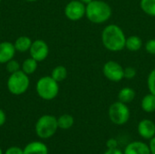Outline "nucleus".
<instances>
[{"label":"nucleus","instance_id":"473e14b6","mask_svg":"<svg viewBox=\"0 0 155 154\" xmlns=\"http://www.w3.org/2000/svg\"><path fill=\"white\" fill-rule=\"evenodd\" d=\"M0 154H3V152H2V150H1V148H0Z\"/></svg>","mask_w":155,"mask_h":154},{"label":"nucleus","instance_id":"f8f14e48","mask_svg":"<svg viewBox=\"0 0 155 154\" xmlns=\"http://www.w3.org/2000/svg\"><path fill=\"white\" fill-rule=\"evenodd\" d=\"M124 154H151V151L146 143L136 141L126 146Z\"/></svg>","mask_w":155,"mask_h":154},{"label":"nucleus","instance_id":"9b49d317","mask_svg":"<svg viewBox=\"0 0 155 154\" xmlns=\"http://www.w3.org/2000/svg\"><path fill=\"white\" fill-rule=\"evenodd\" d=\"M15 52L16 50L13 43L8 41L0 43V64H6L14 59Z\"/></svg>","mask_w":155,"mask_h":154},{"label":"nucleus","instance_id":"9d476101","mask_svg":"<svg viewBox=\"0 0 155 154\" xmlns=\"http://www.w3.org/2000/svg\"><path fill=\"white\" fill-rule=\"evenodd\" d=\"M137 131L141 137L146 140H151L155 136V123L149 119L142 120L138 123Z\"/></svg>","mask_w":155,"mask_h":154},{"label":"nucleus","instance_id":"a878e982","mask_svg":"<svg viewBox=\"0 0 155 154\" xmlns=\"http://www.w3.org/2000/svg\"><path fill=\"white\" fill-rule=\"evenodd\" d=\"M5 154H24V150H22L19 147L13 146V147L8 148Z\"/></svg>","mask_w":155,"mask_h":154},{"label":"nucleus","instance_id":"cd10ccee","mask_svg":"<svg viewBox=\"0 0 155 154\" xmlns=\"http://www.w3.org/2000/svg\"><path fill=\"white\" fill-rule=\"evenodd\" d=\"M5 121H6L5 113V112L2 109H0V126L4 125L5 123Z\"/></svg>","mask_w":155,"mask_h":154},{"label":"nucleus","instance_id":"c756f323","mask_svg":"<svg viewBox=\"0 0 155 154\" xmlns=\"http://www.w3.org/2000/svg\"><path fill=\"white\" fill-rule=\"evenodd\" d=\"M104 154H124L118 148L116 149H108Z\"/></svg>","mask_w":155,"mask_h":154},{"label":"nucleus","instance_id":"2eb2a0df","mask_svg":"<svg viewBox=\"0 0 155 154\" xmlns=\"http://www.w3.org/2000/svg\"><path fill=\"white\" fill-rule=\"evenodd\" d=\"M143 46V41L138 35H130L126 38L125 48L130 52H137Z\"/></svg>","mask_w":155,"mask_h":154},{"label":"nucleus","instance_id":"f257e3e1","mask_svg":"<svg viewBox=\"0 0 155 154\" xmlns=\"http://www.w3.org/2000/svg\"><path fill=\"white\" fill-rule=\"evenodd\" d=\"M103 45L111 52H120L125 48L126 36L123 29L117 25H108L102 32Z\"/></svg>","mask_w":155,"mask_h":154},{"label":"nucleus","instance_id":"b1692460","mask_svg":"<svg viewBox=\"0 0 155 154\" xmlns=\"http://www.w3.org/2000/svg\"><path fill=\"white\" fill-rule=\"evenodd\" d=\"M135 76H136L135 68H134L132 66H128V67L124 68V78L131 80V79H134Z\"/></svg>","mask_w":155,"mask_h":154},{"label":"nucleus","instance_id":"39448f33","mask_svg":"<svg viewBox=\"0 0 155 154\" xmlns=\"http://www.w3.org/2000/svg\"><path fill=\"white\" fill-rule=\"evenodd\" d=\"M58 129L57 119L50 114L41 116L35 123V133L42 139L51 138Z\"/></svg>","mask_w":155,"mask_h":154},{"label":"nucleus","instance_id":"f03ea898","mask_svg":"<svg viewBox=\"0 0 155 154\" xmlns=\"http://www.w3.org/2000/svg\"><path fill=\"white\" fill-rule=\"evenodd\" d=\"M112 15V7L108 3L103 0H93L86 5L85 16L93 24L102 25L107 22Z\"/></svg>","mask_w":155,"mask_h":154},{"label":"nucleus","instance_id":"6ab92c4d","mask_svg":"<svg viewBox=\"0 0 155 154\" xmlns=\"http://www.w3.org/2000/svg\"><path fill=\"white\" fill-rule=\"evenodd\" d=\"M67 74H68L67 69L63 65H58L53 69L52 74H51V77L54 80H55L57 83H61L66 79Z\"/></svg>","mask_w":155,"mask_h":154},{"label":"nucleus","instance_id":"6e6552de","mask_svg":"<svg viewBox=\"0 0 155 154\" xmlns=\"http://www.w3.org/2000/svg\"><path fill=\"white\" fill-rule=\"evenodd\" d=\"M86 5L79 0L70 1L64 7V15L71 21H78L85 15Z\"/></svg>","mask_w":155,"mask_h":154},{"label":"nucleus","instance_id":"dca6fc26","mask_svg":"<svg viewBox=\"0 0 155 154\" xmlns=\"http://www.w3.org/2000/svg\"><path fill=\"white\" fill-rule=\"evenodd\" d=\"M142 109L148 113H152L155 112V95L153 93H148L146 94L141 103Z\"/></svg>","mask_w":155,"mask_h":154},{"label":"nucleus","instance_id":"f3484780","mask_svg":"<svg viewBox=\"0 0 155 154\" xmlns=\"http://www.w3.org/2000/svg\"><path fill=\"white\" fill-rule=\"evenodd\" d=\"M135 98V91L131 87H124L120 90L118 93V99L124 103H130Z\"/></svg>","mask_w":155,"mask_h":154},{"label":"nucleus","instance_id":"5701e85b","mask_svg":"<svg viewBox=\"0 0 155 154\" xmlns=\"http://www.w3.org/2000/svg\"><path fill=\"white\" fill-rule=\"evenodd\" d=\"M147 85L151 93L155 95V68L151 71L147 78Z\"/></svg>","mask_w":155,"mask_h":154},{"label":"nucleus","instance_id":"ddd939ff","mask_svg":"<svg viewBox=\"0 0 155 154\" xmlns=\"http://www.w3.org/2000/svg\"><path fill=\"white\" fill-rule=\"evenodd\" d=\"M24 154H48V148L41 142H32L25 147Z\"/></svg>","mask_w":155,"mask_h":154},{"label":"nucleus","instance_id":"72a5a7b5","mask_svg":"<svg viewBox=\"0 0 155 154\" xmlns=\"http://www.w3.org/2000/svg\"><path fill=\"white\" fill-rule=\"evenodd\" d=\"M0 2H1V0H0Z\"/></svg>","mask_w":155,"mask_h":154},{"label":"nucleus","instance_id":"393cba45","mask_svg":"<svg viewBox=\"0 0 155 154\" xmlns=\"http://www.w3.org/2000/svg\"><path fill=\"white\" fill-rule=\"evenodd\" d=\"M145 50L148 54L155 55V39H150L145 43Z\"/></svg>","mask_w":155,"mask_h":154},{"label":"nucleus","instance_id":"0eeeda50","mask_svg":"<svg viewBox=\"0 0 155 154\" xmlns=\"http://www.w3.org/2000/svg\"><path fill=\"white\" fill-rule=\"evenodd\" d=\"M103 74L109 81L118 83L124 78V68L115 61H108L103 66Z\"/></svg>","mask_w":155,"mask_h":154},{"label":"nucleus","instance_id":"4be33fe9","mask_svg":"<svg viewBox=\"0 0 155 154\" xmlns=\"http://www.w3.org/2000/svg\"><path fill=\"white\" fill-rule=\"evenodd\" d=\"M5 69L11 74H14V73H16V72L20 71L21 70V65L16 60L12 59V60L8 61L5 64Z\"/></svg>","mask_w":155,"mask_h":154},{"label":"nucleus","instance_id":"423d86ee","mask_svg":"<svg viewBox=\"0 0 155 154\" xmlns=\"http://www.w3.org/2000/svg\"><path fill=\"white\" fill-rule=\"evenodd\" d=\"M108 115L113 123L116 125H124L130 119V110L126 103L118 101L110 105Z\"/></svg>","mask_w":155,"mask_h":154},{"label":"nucleus","instance_id":"20e7f679","mask_svg":"<svg viewBox=\"0 0 155 154\" xmlns=\"http://www.w3.org/2000/svg\"><path fill=\"white\" fill-rule=\"evenodd\" d=\"M30 85V80L26 74L22 70L11 74L7 79L6 86L8 91L14 95H21L25 93Z\"/></svg>","mask_w":155,"mask_h":154},{"label":"nucleus","instance_id":"7ed1b4c3","mask_svg":"<svg viewBox=\"0 0 155 154\" xmlns=\"http://www.w3.org/2000/svg\"><path fill=\"white\" fill-rule=\"evenodd\" d=\"M59 83L51 76H43L36 83V93L38 96L45 101L54 99L59 93Z\"/></svg>","mask_w":155,"mask_h":154},{"label":"nucleus","instance_id":"aec40b11","mask_svg":"<svg viewBox=\"0 0 155 154\" xmlns=\"http://www.w3.org/2000/svg\"><path fill=\"white\" fill-rule=\"evenodd\" d=\"M57 123H58V128L63 129V130H68L74 125V119L72 115L65 113V114L61 115L57 119Z\"/></svg>","mask_w":155,"mask_h":154},{"label":"nucleus","instance_id":"c85d7f7f","mask_svg":"<svg viewBox=\"0 0 155 154\" xmlns=\"http://www.w3.org/2000/svg\"><path fill=\"white\" fill-rule=\"evenodd\" d=\"M149 148H150V151H151V154H155V136L151 139Z\"/></svg>","mask_w":155,"mask_h":154},{"label":"nucleus","instance_id":"4468645a","mask_svg":"<svg viewBox=\"0 0 155 154\" xmlns=\"http://www.w3.org/2000/svg\"><path fill=\"white\" fill-rule=\"evenodd\" d=\"M32 40L25 35H22L19 36L14 43L15 48L17 52L20 53H25L27 51H29L31 45H32Z\"/></svg>","mask_w":155,"mask_h":154},{"label":"nucleus","instance_id":"a211bd4d","mask_svg":"<svg viewBox=\"0 0 155 154\" xmlns=\"http://www.w3.org/2000/svg\"><path fill=\"white\" fill-rule=\"evenodd\" d=\"M37 64H38V62L35 61V59H33L32 57L27 58L23 62V64L21 65V70L27 75L33 74L37 69Z\"/></svg>","mask_w":155,"mask_h":154},{"label":"nucleus","instance_id":"7c9ffc66","mask_svg":"<svg viewBox=\"0 0 155 154\" xmlns=\"http://www.w3.org/2000/svg\"><path fill=\"white\" fill-rule=\"evenodd\" d=\"M79 1H81L82 3H84V5H88V4H89L90 2H92L93 0H79Z\"/></svg>","mask_w":155,"mask_h":154},{"label":"nucleus","instance_id":"2f4dec72","mask_svg":"<svg viewBox=\"0 0 155 154\" xmlns=\"http://www.w3.org/2000/svg\"><path fill=\"white\" fill-rule=\"evenodd\" d=\"M25 1H27V2H36L38 0H25Z\"/></svg>","mask_w":155,"mask_h":154},{"label":"nucleus","instance_id":"1a4fd4ad","mask_svg":"<svg viewBox=\"0 0 155 154\" xmlns=\"http://www.w3.org/2000/svg\"><path fill=\"white\" fill-rule=\"evenodd\" d=\"M30 55L35 61L43 62L45 61L49 54V47L48 44L41 39H37L32 43V45L29 49Z\"/></svg>","mask_w":155,"mask_h":154},{"label":"nucleus","instance_id":"412c9836","mask_svg":"<svg viewBox=\"0 0 155 154\" xmlns=\"http://www.w3.org/2000/svg\"><path fill=\"white\" fill-rule=\"evenodd\" d=\"M140 6L146 15L155 17V0H141Z\"/></svg>","mask_w":155,"mask_h":154},{"label":"nucleus","instance_id":"bb28decb","mask_svg":"<svg viewBox=\"0 0 155 154\" xmlns=\"http://www.w3.org/2000/svg\"><path fill=\"white\" fill-rule=\"evenodd\" d=\"M106 147L108 149H116V148H118V142H117V140H115L114 138L109 139L106 142Z\"/></svg>","mask_w":155,"mask_h":154}]
</instances>
